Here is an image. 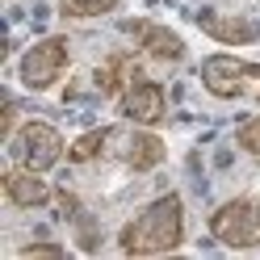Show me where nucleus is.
Wrapping results in <instances>:
<instances>
[{
	"mask_svg": "<svg viewBox=\"0 0 260 260\" xmlns=\"http://www.w3.org/2000/svg\"><path fill=\"white\" fill-rule=\"evenodd\" d=\"M198 25H202L214 42H222V46H248V42L260 38V29H256L252 21H243V17H222V13H202Z\"/></svg>",
	"mask_w": 260,
	"mask_h": 260,
	"instance_id": "1a4fd4ad",
	"label": "nucleus"
},
{
	"mask_svg": "<svg viewBox=\"0 0 260 260\" xmlns=\"http://www.w3.org/2000/svg\"><path fill=\"white\" fill-rule=\"evenodd\" d=\"M63 135L51 126V122H42V118H29L21 130H17V159L25 168H34V172H46V168H55L59 159H63Z\"/></svg>",
	"mask_w": 260,
	"mask_h": 260,
	"instance_id": "39448f33",
	"label": "nucleus"
},
{
	"mask_svg": "<svg viewBox=\"0 0 260 260\" xmlns=\"http://www.w3.org/2000/svg\"><path fill=\"white\" fill-rule=\"evenodd\" d=\"M122 29L135 38V46H139L147 59H159V63H181V59H185V38L176 34V29L159 25V21H143V17H135V21H126Z\"/></svg>",
	"mask_w": 260,
	"mask_h": 260,
	"instance_id": "0eeeda50",
	"label": "nucleus"
},
{
	"mask_svg": "<svg viewBox=\"0 0 260 260\" xmlns=\"http://www.w3.org/2000/svg\"><path fill=\"white\" fill-rule=\"evenodd\" d=\"M13 130H17V101H5V118H0V143H9Z\"/></svg>",
	"mask_w": 260,
	"mask_h": 260,
	"instance_id": "dca6fc26",
	"label": "nucleus"
},
{
	"mask_svg": "<svg viewBox=\"0 0 260 260\" xmlns=\"http://www.w3.org/2000/svg\"><path fill=\"white\" fill-rule=\"evenodd\" d=\"M34 256H68V248H63V243H25L21 248V260H34Z\"/></svg>",
	"mask_w": 260,
	"mask_h": 260,
	"instance_id": "2eb2a0df",
	"label": "nucleus"
},
{
	"mask_svg": "<svg viewBox=\"0 0 260 260\" xmlns=\"http://www.w3.org/2000/svg\"><path fill=\"white\" fill-rule=\"evenodd\" d=\"M210 235H214L222 248H235V252L260 248V202H252V198L222 202L214 214H210Z\"/></svg>",
	"mask_w": 260,
	"mask_h": 260,
	"instance_id": "7ed1b4c3",
	"label": "nucleus"
},
{
	"mask_svg": "<svg viewBox=\"0 0 260 260\" xmlns=\"http://www.w3.org/2000/svg\"><path fill=\"white\" fill-rule=\"evenodd\" d=\"M0 185H5V198L13 202V206H21V210H38V206H46L51 202V185L42 181V172H34V168H9L5 176H0Z\"/></svg>",
	"mask_w": 260,
	"mask_h": 260,
	"instance_id": "6e6552de",
	"label": "nucleus"
},
{
	"mask_svg": "<svg viewBox=\"0 0 260 260\" xmlns=\"http://www.w3.org/2000/svg\"><path fill=\"white\" fill-rule=\"evenodd\" d=\"M118 109H122V118L135 122V126H159L164 113H168V96H164V88H159L155 80L135 76L126 84V92L118 96Z\"/></svg>",
	"mask_w": 260,
	"mask_h": 260,
	"instance_id": "423d86ee",
	"label": "nucleus"
},
{
	"mask_svg": "<svg viewBox=\"0 0 260 260\" xmlns=\"http://www.w3.org/2000/svg\"><path fill=\"white\" fill-rule=\"evenodd\" d=\"M68 63H72L68 38H63V34H51V38H38V42L21 55L17 76H21V84H25L29 92H46L51 84H59V76L68 72Z\"/></svg>",
	"mask_w": 260,
	"mask_h": 260,
	"instance_id": "20e7f679",
	"label": "nucleus"
},
{
	"mask_svg": "<svg viewBox=\"0 0 260 260\" xmlns=\"http://www.w3.org/2000/svg\"><path fill=\"white\" fill-rule=\"evenodd\" d=\"M164 155H168L164 139L151 135V130H135V135H130V143H126V164L135 168V172L159 168V164H164Z\"/></svg>",
	"mask_w": 260,
	"mask_h": 260,
	"instance_id": "9d476101",
	"label": "nucleus"
},
{
	"mask_svg": "<svg viewBox=\"0 0 260 260\" xmlns=\"http://www.w3.org/2000/svg\"><path fill=\"white\" fill-rule=\"evenodd\" d=\"M122 0H63L59 13L63 17H105V13H113Z\"/></svg>",
	"mask_w": 260,
	"mask_h": 260,
	"instance_id": "ddd939ff",
	"label": "nucleus"
},
{
	"mask_svg": "<svg viewBox=\"0 0 260 260\" xmlns=\"http://www.w3.org/2000/svg\"><path fill=\"white\" fill-rule=\"evenodd\" d=\"M135 76H139V63L130 59V55H109L101 68H96V76H92V80H96V88H101L105 96H122V92H126V84H130Z\"/></svg>",
	"mask_w": 260,
	"mask_h": 260,
	"instance_id": "9b49d317",
	"label": "nucleus"
},
{
	"mask_svg": "<svg viewBox=\"0 0 260 260\" xmlns=\"http://www.w3.org/2000/svg\"><path fill=\"white\" fill-rule=\"evenodd\" d=\"M202 84L218 101H239V96L260 101V63L235 59V55H210L202 59Z\"/></svg>",
	"mask_w": 260,
	"mask_h": 260,
	"instance_id": "f03ea898",
	"label": "nucleus"
},
{
	"mask_svg": "<svg viewBox=\"0 0 260 260\" xmlns=\"http://www.w3.org/2000/svg\"><path fill=\"white\" fill-rule=\"evenodd\" d=\"M109 135H113L109 126H96V130H84V135H80V139L72 143V147H68V159H72V164H88V159H96V155L105 151V143H109Z\"/></svg>",
	"mask_w": 260,
	"mask_h": 260,
	"instance_id": "f8f14e48",
	"label": "nucleus"
},
{
	"mask_svg": "<svg viewBox=\"0 0 260 260\" xmlns=\"http://www.w3.org/2000/svg\"><path fill=\"white\" fill-rule=\"evenodd\" d=\"M185 243V202L181 193H164L151 206H143L118 231V248L126 256H164Z\"/></svg>",
	"mask_w": 260,
	"mask_h": 260,
	"instance_id": "f257e3e1",
	"label": "nucleus"
},
{
	"mask_svg": "<svg viewBox=\"0 0 260 260\" xmlns=\"http://www.w3.org/2000/svg\"><path fill=\"white\" fill-rule=\"evenodd\" d=\"M235 143H239V147L248 151V155H256V159H260V113H256V118H248V122H239Z\"/></svg>",
	"mask_w": 260,
	"mask_h": 260,
	"instance_id": "4468645a",
	"label": "nucleus"
}]
</instances>
